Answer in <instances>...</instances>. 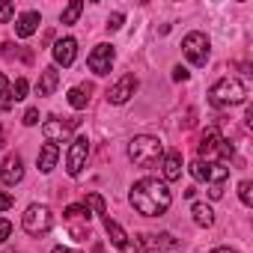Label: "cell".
Segmentation results:
<instances>
[{
    "instance_id": "cell-6",
    "label": "cell",
    "mask_w": 253,
    "mask_h": 253,
    "mask_svg": "<svg viewBox=\"0 0 253 253\" xmlns=\"http://www.w3.org/2000/svg\"><path fill=\"white\" fill-rule=\"evenodd\" d=\"M191 176L200 182H211V185H223L229 179V167L220 161H194L191 164Z\"/></svg>"
},
{
    "instance_id": "cell-2",
    "label": "cell",
    "mask_w": 253,
    "mask_h": 253,
    "mask_svg": "<svg viewBox=\"0 0 253 253\" xmlns=\"http://www.w3.org/2000/svg\"><path fill=\"white\" fill-rule=\"evenodd\" d=\"M128 158H131L137 167L152 170V167H158V164H161V158H164V146H161V140H158V137L140 134V137H134V140L128 143Z\"/></svg>"
},
{
    "instance_id": "cell-12",
    "label": "cell",
    "mask_w": 253,
    "mask_h": 253,
    "mask_svg": "<svg viewBox=\"0 0 253 253\" xmlns=\"http://www.w3.org/2000/svg\"><path fill=\"white\" fill-rule=\"evenodd\" d=\"M86 63H89V69H92L95 75H107L110 66H113V48H110V45H95Z\"/></svg>"
},
{
    "instance_id": "cell-35",
    "label": "cell",
    "mask_w": 253,
    "mask_h": 253,
    "mask_svg": "<svg viewBox=\"0 0 253 253\" xmlns=\"http://www.w3.org/2000/svg\"><path fill=\"white\" fill-rule=\"evenodd\" d=\"M0 146H3V128H0Z\"/></svg>"
},
{
    "instance_id": "cell-31",
    "label": "cell",
    "mask_w": 253,
    "mask_h": 253,
    "mask_svg": "<svg viewBox=\"0 0 253 253\" xmlns=\"http://www.w3.org/2000/svg\"><path fill=\"white\" fill-rule=\"evenodd\" d=\"M39 122V110L36 107H27V113H24V125H36Z\"/></svg>"
},
{
    "instance_id": "cell-10",
    "label": "cell",
    "mask_w": 253,
    "mask_h": 253,
    "mask_svg": "<svg viewBox=\"0 0 253 253\" xmlns=\"http://www.w3.org/2000/svg\"><path fill=\"white\" fill-rule=\"evenodd\" d=\"M86 155H89V140L86 137H75L72 149H69V158H66L69 176H81V170L86 167Z\"/></svg>"
},
{
    "instance_id": "cell-25",
    "label": "cell",
    "mask_w": 253,
    "mask_h": 253,
    "mask_svg": "<svg viewBox=\"0 0 253 253\" xmlns=\"http://www.w3.org/2000/svg\"><path fill=\"white\" fill-rule=\"evenodd\" d=\"M27 89H30V84H27L24 78H18V81H15V86H12V101H21V98L27 95Z\"/></svg>"
},
{
    "instance_id": "cell-5",
    "label": "cell",
    "mask_w": 253,
    "mask_h": 253,
    "mask_svg": "<svg viewBox=\"0 0 253 253\" xmlns=\"http://www.w3.org/2000/svg\"><path fill=\"white\" fill-rule=\"evenodd\" d=\"M182 51H185V57H188L194 66H206V63H209V36L200 33V30L188 33V36L182 39Z\"/></svg>"
},
{
    "instance_id": "cell-23",
    "label": "cell",
    "mask_w": 253,
    "mask_h": 253,
    "mask_svg": "<svg viewBox=\"0 0 253 253\" xmlns=\"http://www.w3.org/2000/svg\"><path fill=\"white\" fill-rule=\"evenodd\" d=\"M84 206H86V209H92V211H95V214H101V217L107 214V206H104V197H101V194H86Z\"/></svg>"
},
{
    "instance_id": "cell-24",
    "label": "cell",
    "mask_w": 253,
    "mask_h": 253,
    "mask_svg": "<svg viewBox=\"0 0 253 253\" xmlns=\"http://www.w3.org/2000/svg\"><path fill=\"white\" fill-rule=\"evenodd\" d=\"M81 12H84V3H81V0H75V3H69V6H66V12L60 15V21H63V24H75Z\"/></svg>"
},
{
    "instance_id": "cell-3",
    "label": "cell",
    "mask_w": 253,
    "mask_h": 253,
    "mask_svg": "<svg viewBox=\"0 0 253 253\" xmlns=\"http://www.w3.org/2000/svg\"><path fill=\"white\" fill-rule=\"evenodd\" d=\"M244 84L238 78H220L211 89H209V104L223 110V107H232V104H241L244 101Z\"/></svg>"
},
{
    "instance_id": "cell-30",
    "label": "cell",
    "mask_w": 253,
    "mask_h": 253,
    "mask_svg": "<svg viewBox=\"0 0 253 253\" xmlns=\"http://www.w3.org/2000/svg\"><path fill=\"white\" fill-rule=\"evenodd\" d=\"M119 27H122V12H113L107 18V30H119Z\"/></svg>"
},
{
    "instance_id": "cell-9",
    "label": "cell",
    "mask_w": 253,
    "mask_h": 253,
    "mask_svg": "<svg viewBox=\"0 0 253 253\" xmlns=\"http://www.w3.org/2000/svg\"><path fill=\"white\" fill-rule=\"evenodd\" d=\"M81 125V119H48L42 125V134L48 137V143H63L72 137V131Z\"/></svg>"
},
{
    "instance_id": "cell-17",
    "label": "cell",
    "mask_w": 253,
    "mask_h": 253,
    "mask_svg": "<svg viewBox=\"0 0 253 253\" xmlns=\"http://www.w3.org/2000/svg\"><path fill=\"white\" fill-rule=\"evenodd\" d=\"M57 158H60V146L57 143H45L42 146V152H39V173H51L54 167H57Z\"/></svg>"
},
{
    "instance_id": "cell-18",
    "label": "cell",
    "mask_w": 253,
    "mask_h": 253,
    "mask_svg": "<svg viewBox=\"0 0 253 253\" xmlns=\"http://www.w3.org/2000/svg\"><path fill=\"white\" fill-rule=\"evenodd\" d=\"M161 164H164V179L167 182H176V179H182V155L173 149V152H167L164 158H161Z\"/></svg>"
},
{
    "instance_id": "cell-32",
    "label": "cell",
    "mask_w": 253,
    "mask_h": 253,
    "mask_svg": "<svg viewBox=\"0 0 253 253\" xmlns=\"http://www.w3.org/2000/svg\"><path fill=\"white\" fill-rule=\"evenodd\" d=\"M173 78H176V81H188V69H185V66H176V69H173Z\"/></svg>"
},
{
    "instance_id": "cell-7",
    "label": "cell",
    "mask_w": 253,
    "mask_h": 253,
    "mask_svg": "<svg viewBox=\"0 0 253 253\" xmlns=\"http://www.w3.org/2000/svg\"><path fill=\"white\" fill-rule=\"evenodd\" d=\"M197 152H200V158H203V155L209 158V155H214V152H220L223 158H232V155H235L232 143H229V140H223L217 128H206V134H203V140H200Z\"/></svg>"
},
{
    "instance_id": "cell-14",
    "label": "cell",
    "mask_w": 253,
    "mask_h": 253,
    "mask_svg": "<svg viewBox=\"0 0 253 253\" xmlns=\"http://www.w3.org/2000/svg\"><path fill=\"white\" fill-rule=\"evenodd\" d=\"M75 54H78V42L72 36L57 39V45H54V63L57 66H72L75 63Z\"/></svg>"
},
{
    "instance_id": "cell-1",
    "label": "cell",
    "mask_w": 253,
    "mask_h": 253,
    "mask_svg": "<svg viewBox=\"0 0 253 253\" xmlns=\"http://www.w3.org/2000/svg\"><path fill=\"white\" fill-rule=\"evenodd\" d=\"M170 203H173V197H170L167 182L140 179V182H134V188H131V206H134L143 217H161V214L170 209Z\"/></svg>"
},
{
    "instance_id": "cell-19",
    "label": "cell",
    "mask_w": 253,
    "mask_h": 253,
    "mask_svg": "<svg viewBox=\"0 0 253 253\" xmlns=\"http://www.w3.org/2000/svg\"><path fill=\"white\" fill-rule=\"evenodd\" d=\"M57 84H60V72H57V66H48V69L42 72L39 84H36V92H39V95H51V92L57 89Z\"/></svg>"
},
{
    "instance_id": "cell-26",
    "label": "cell",
    "mask_w": 253,
    "mask_h": 253,
    "mask_svg": "<svg viewBox=\"0 0 253 253\" xmlns=\"http://www.w3.org/2000/svg\"><path fill=\"white\" fill-rule=\"evenodd\" d=\"M238 197H241L244 206H253V185H250V182H241V185H238Z\"/></svg>"
},
{
    "instance_id": "cell-29",
    "label": "cell",
    "mask_w": 253,
    "mask_h": 253,
    "mask_svg": "<svg viewBox=\"0 0 253 253\" xmlns=\"http://www.w3.org/2000/svg\"><path fill=\"white\" fill-rule=\"evenodd\" d=\"M12 203H15V197H12V194H6V191H0V211H6V209H9Z\"/></svg>"
},
{
    "instance_id": "cell-28",
    "label": "cell",
    "mask_w": 253,
    "mask_h": 253,
    "mask_svg": "<svg viewBox=\"0 0 253 253\" xmlns=\"http://www.w3.org/2000/svg\"><path fill=\"white\" fill-rule=\"evenodd\" d=\"M9 232H12V223H9L6 217H0V244L9 238Z\"/></svg>"
},
{
    "instance_id": "cell-13",
    "label": "cell",
    "mask_w": 253,
    "mask_h": 253,
    "mask_svg": "<svg viewBox=\"0 0 253 253\" xmlns=\"http://www.w3.org/2000/svg\"><path fill=\"white\" fill-rule=\"evenodd\" d=\"M0 179H3V185H18L24 179V161L18 155H6L3 167H0Z\"/></svg>"
},
{
    "instance_id": "cell-33",
    "label": "cell",
    "mask_w": 253,
    "mask_h": 253,
    "mask_svg": "<svg viewBox=\"0 0 253 253\" xmlns=\"http://www.w3.org/2000/svg\"><path fill=\"white\" fill-rule=\"evenodd\" d=\"M211 253H238V250H232V247H214Z\"/></svg>"
},
{
    "instance_id": "cell-8",
    "label": "cell",
    "mask_w": 253,
    "mask_h": 253,
    "mask_svg": "<svg viewBox=\"0 0 253 253\" xmlns=\"http://www.w3.org/2000/svg\"><path fill=\"white\" fill-rule=\"evenodd\" d=\"M63 217H66V223H69L75 241H86V238H89V209H86V206H69V209L63 211Z\"/></svg>"
},
{
    "instance_id": "cell-27",
    "label": "cell",
    "mask_w": 253,
    "mask_h": 253,
    "mask_svg": "<svg viewBox=\"0 0 253 253\" xmlns=\"http://www.w3.org/2000/svg\"><path fill=\"white\" fill-rule=\"evenodd\" d=\"M12 15H15V6H12V3H6V0H0V24H6Z\"/></svg>"
},
{
    "instance_id": "cell-22",
    "label": "cell",
    "mask_w": 253,
    "mask_h": 253,
    "mask_svg": "<svg viewBox=\"0 0 253 253\" xmlns=\"http://www.w3.org/2000/svg\"><path fill=\"white\" fill-rule=\"evenodd\" d=\"M15 101H12V86H9V78L0 75V110H9Z\"/></svg>"
},
{
    "instance_id": "cell-16",
    "label": "cell",
    "mask_w": 253,
    "mask_h": 253,
    "mask_svg": "<svg viewBox=\"0 0 253 253\" xmlns=\"http://www.w3.org/2000/svg\"><path fill=\"white\" fill-rule=\"evenodd\" d=\"M42 24V15L39 12H24L18 21H15V33L21 36V39H27V36H33L36 33V27Z\"/></svg>"
},
{
    "instance_id": "cell-11",
    "label": "cell",
    "mask_w": 253,
    "mask_h": 253,
    "mask_svg": "<svg viewBox=\"0 0 253 253\" xmlns=\"http://www.w3.org/2000/svg\"><path fill=\"white\" fill-rule=\"evenodd\" d=\"M134 89H137V78H134V75H122V78L107 89V101H110V104H125V101L134 95Z\"/></svg>"
},
{
    "instance_id": "cell-15",
    "label": "cell",
    "mask_w": 253,
    "mask_h": 253,
    "mask_svg": "<svg viewBox=\"0 0 253 253\" xmlns=\"http://www.w3.org/2000/svg\"><path fill=\"white\" fill-rule=\"evenodd\" d=\"M101 223H104V232L110 235L113 247H119V250H128V235H125V229H122L116 220H110V217L104 214V217H101Z\"/></svg>"
},
{
    "instance_id": "cell-20",
    "label": "cell",
    "mask_w": 253,
    "mask_h": 253,
    "mask_svg": "<svg viewBox=\"0 0 253 253\" xmlns=\"http://www.w3.org/2000/svg\"><path fill=\"white\" fill-rule=\"evenodd\" d=\"M89 92H92V86H89V84L69 89V104H72L75 110H84V107H86V101H89Z\"/></svg>"
},
{
    "instance_id": "cell-21",
    "label": "cell",
    "mask_w": 253,
    "mask_h": 253,
    "mask_svg": "<svg viewBox=\"0 0 253 253\" xmlns=\"http://www.w3.org/2000/svg\"><path fill=\"white\" fill-rule=\"evenodd\" d=\"M191 214H194V223H197V226H211V223H214V211H211L206 203H194Z\"/></svg>"
},
{
    "instance_id": "cell-34",
    "label": "cell",
    "mask_w": 253,
    "mask_h": 253,
    "mask_svg": "<svg viewBox=\"0 0 253 253\" xmlns=\"http://www.w3.org/2000/svg\"><path fill=\"white\" fill-rule=\"evenodd\" d=\"M51 253H72V250H69V247H54Z\"/></svg>"
},
{
    "instance_id": "cell-4",
    "label": "cell",
    "mask_w": 253,
    "mask_h": 253,
    "mask_svg": "<svg viewBox=\"0 0 253 253\" xmlns=\"http://www.w3.org/2000/svg\"><path fill=\"white\" fill-rule=\"evenodd\" d=\"M21 226L30 235H42V232H48L54 226V214H51L48 206H30L24 211V217H21Z\"/></svg>"
}]
</instances>
